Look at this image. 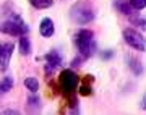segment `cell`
Wrapping results in <instances>:
<instances>
[{"label": "cell", "mask_w": 146, "mask_h": 115, "mask_svg": "<svg viewBox=\"0 0 146 115\" xmlns=\"http://www.w3.org/2000/svg\"><path fill=\"white\" fill-rule=\"evenodd\" d=\"M75 46H76L81 57H84V58L93 57L94 54H96V50H98L94 32L91 29H80L75 34Z\"/></svg>", "instance_id": "6da1fadb"}, {"label": "cell", "mask_w": 146, "mask_h": 115, "mask_svg": "<svg viewBox=\"0 0 146 115\" xmlns=\"http://www.w3.org/2000/svg\"><path fill=\"white\" fill-rule=\"evenodd\" d=\"M2 34H8V36H26L28 32L31 31V28L28 26L26 23L23 21L18 13H8L5 21H2V26H0Z\"/></svg>", "instance_id": "7a4b0ae2"}, {"label": "cell", "mask_w": 146, "mask_h": 115, "mask_svg": "<svg viewBox=\"0 0 146 115\" xmlns=\"http://www.w3.org/2000/svg\"><path fill=\"white\" fill-rule=\"evenodd\" d=\"M68 15H70V20L75 24L83 26V24H88V23L94 21L96 11H94V8L89 3H86V2H78V3H75L70 8V13Z\"/></svg>", "instance_id": "3957f363"}, {"label": "cell", "mask_w": 146, "mask_h": 115, "mask_svg": "<svg viewBox=\"0 0 146 115\" xmlns=\"http://www.w3.org/2000/svg\"><path fill=\"white\" fill-rule=\"evenodd\" d=\"M58 86H60V91H62L63 94L70 97V96H75L76 93V89L80 86V76L73 70L70 68H65L60 71L58 75Z\"/></svg>", "instance_id": "277c9868"}, {"label": "cell", "mask_w": 146, "mask_h": 115, "mask_svg": "<svg viewBox=\"0 0 146 115\" xmlns=\"http://www.w3.org/2000/svg\"><path fill=\"white\" fill-rule=\"evenodd\" d=\"M122 36H123L127 46H130L131 49L140 50V52H146V37L140 31H136L135 28H125Z\"/></svg>", "instance_id": "5b68a950"}, {"label": "cell", "mask_w": 146, "mask_h": 115, "mask_svg": "<svg viewBox=\"0 0 146 115\" xmlns=\"http://www.w3.org/2000/svg\"><path fill=\"white\" fill-rule=\"evenodd\" d=\"M13 50H15V46H13L11 42H3V44L0 46V70H2V73L8 70Z\"/></svg>", "instance_id": "8992f818"}, {"label": "cell", "mask_w": 146, "mask_h": 115, "mask_svg": "<svg viewBox=\"0 0 146 115\" xmlns=\"http://www.w3.org/2000/svg\"><path fill=\"white\" fill-rule=\"evenodd\" d=\"M44 60H46V73L50 75L52 71H55L60 65H62V55L57 52V50H50L44 55Z\"/></svg>", "instance_id": "52a82bcc"}, {"label": "cell", "mask_w": 146, "mask_h": 115, "mask_svg": "<svg viewBox=\"0 0 146 115\" xmlns=\"http://www.w3.org/2000/svg\"><path fill=\"white\" fill-rule=\"evenodd\" d=\"M42 107H44L42 99L36 94V93H31V96H28V99H26L28 112H34V114H37V112H41L42 110Z\"/></svg>", "instance_id": "ba28073f"}, {"label": "cell", "mask_w": 146, "mask_h": 115, "mask_svg": "<svg viewBox=\"0 0 146 115\" xmlns=\"http://www.w3.org/2000/svg\"><path fill=\"white\" fill-rule=\"evenodd\" d=\"M127 65H128V70H130L135 76H141V75L145 73V67H143V63H141L140 58L127 55Z\"/></svg>", "instance_id": "9c48e42d"}, {"label": "cell", "mask_w": 146, "mask_h": 115, "mask_svg": "<svg viewBox=\"0 0 146 115\" xmlns=\"http://www.w3.org/2000/svg\"><path fill=\"white\" fill-rule=\"evenodd\" d=\"M39 32L42 37H52L55 32V26H54V21L50 18H42L39 23Z\"/></svg>", "instance_id": "30bf717a"}, {"label": "cell", "mask_w": 146, "mask_h": 115, "mask_svg": "<svg viewBox=\"0 0 146 115\" xmlns=\"http://www.w3.org/2000/svg\"><path fill=\"white\" fill-rule=\"evenodd\" d=\"M93 81H94V76H91V75L84 76V79L81 81V86L78 88V94L81 97H88V96L93 94V86H91Z\"/></svg>", "instance_id": "8fae6325"}, {"label": "cell", "mask_w": 146, "mask_h": 115, "mask_svg": "<svg viewBox=\"0 0 146 115\" xmlns=\"http://www.w3.org/2000/svg\"><path fill=\"white\" fill-rule=\"evenodd\" d=\"M18 50H20L21 55H29L31 54V41H29V37L28 36H21L18 39Z\"/></svg>", "instance_id": "7c38bea8"}, {"label": "cell", "mask_w": 146, "mask_h": 115, "mask_svg": "<svg viewBox=\"0 0 146 115\" xmlns=\"http://www.w3.org/2000/svg\"><path fill=\"white\" fill-rule=\"evenodd\" d=\"M115 8H117V11L123 13L125 16H131V13H133V8H131L130 3L122 2V0H115Z\"/></svg>", "instance_id": "4fadbf2b"}, {"label": "cell", "mask_w": 146, "mask_h": 115, "mask_svg": "<svg viewBox=\"0 0 146 115\" xmlns=\"http://www.w3.org/2000/svg\"><path fill=\"white\" fill-rule=\"evenodd\" d=\"M31 7H34L36 10H46L55 3V0H29Z\"/></svg>", "instance_id": "5bb4252c"}, {"label": "cell", "mask_w": 146, "mask_h": 115, "mask_svg": "<svg viewBox=\"0 0 146 115\" xmlns=\"http://www.w3.org/2000/svg\"><path fill=\"white\" fill-rule=\"evenodd\" d=\"M13 84H15L13 78H11V76H5V78L2 79V83H0V94L3 96V94H7V93H10L11 88H13Z\"/></svg>", "instance_id": "9a60e30c"}, {"label": "cell", "mask_w": 146, "mask_h": 115, "mask_svg": "<svg viewBox=\"0 0 146 115\" xmlns=\"http://www.w3.org/2000/svg\"><path fill=\"white\" fill-rule=\"evenodd\" d=\"M25 88H26L29 93H37V91H39V81H37V78L28 76V78L25 79Z\"/></svg>", "instance_id": "2e32d148"}, {"label": "cell", "mask_w": 146, "mask_h": 115, "mask_svg": "<svg viewBox=\"0 0 146 115\" xmlns=\"http://www.w3.org/2000/svg\"><path fill=\"white\" fill-rule=\"evenodd\" d=\"M131 21H133V26H138V28H141L143 31H146V18L135 16V18H131Z\"/></svg>", "instance_id": "e0dca14e"}, {"label": "cell", "mask_w": 146, "mask_h": 115, "mask_svg": "<svg viewBox=\"0 0 146 115\" xmlns=\"http://www.w3.org/2000/svg\"><path fill=\"white\" fill-rule=\"evenodd\" d=\"M128 3L131 5L133 10H143V8H146V0H130Z\"/></svg>", "instance_id": "ac0fdd59"}, {"label": "cell", "mask_w": 146, "mask_h": 115, "mask_svg": "<svg viewBox=\"0 0 146 115\" xmlns=\"http://www.w3.org/2000/svg\"><path fill=\"white\" fill-rule=\"evenodd\" d=\"M84 60H86L84 57H81V55H78L76 58H73V62H72V67H73V68H76V67H81V63H83Z\"/></svg>", "instance_id": "d6986e66"}, {"label": "cell", "mask_w": 146, "mask_h": 115, "mask_svg": "<svg viewBox=\"0 0 146 115\" xmlns=\"http://www.w3.org/2000/svg\"><path fill=\"white\" fill-rule=\"evenodd\" d=\"M101 57H102V60H110V58L114 57V50H104V52L101 54Z\"/></svg>", "instance_id": "ffe728a7"}, {"label": "cell", "mask_w": 146, "mask_h": 115, "mask_svg": "<svg viewBox=\"0 0 146 115\" xmlns=\"http://www.w3.org/2000/svg\"><path fill=\"white\" fill-rule=\"evenodd\" d=\"M2 114H3V115H18V114H20V110H13V109H8V110H3Z\"/></svg>", "instance_id": "44dd1931"}, {"label": "cell", "mask_w": 146, "mask_h": 115, "mask_svg": "<svg viewBox=\"0 0 146 115\" xmlns=\"http://www.w3.org/2000/svg\"><path fill=\"white\" fill-rule=\"evenodd\" d=\"M140 109L141 110H146V94L143 96V99H141V102H140Z\"/></svg>", "instance_id": "7402d4cb"}]
</instances>
